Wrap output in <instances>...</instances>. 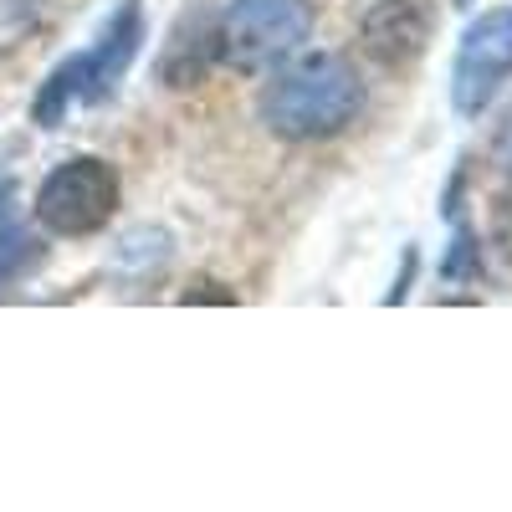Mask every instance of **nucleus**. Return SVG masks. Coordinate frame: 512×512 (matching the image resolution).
Wrapping results in <instances>:
<instances>
[{"label":"nucleus","instance_id":"nucleus-1","mask_svg":"<svg viewBox=\"0 0 512 512\" xmlns=\"http://www.w3.org/2000/svg\"><path fill=\"white\" fill-rule=\"evenodd\" d=\"M359 103H364V82L354 62L338 52H313L267 82L262 118L282 139H328L354 123Z\"/></svg>","mask_w":512,"mask_h":512},{"label":"nucleus","instance_id":"nucleus-2","mask_svg":"<svg viewBox=\"0 0 512 512\" xmlns=\"http://www.w3.org/2000/svg\"><path fill=\"white\" fill-rule=\"evenodd\" d=\"M139 41H144V11H139V0H118V6L108 11L103 31L88 52H77L67 57L47 82H41V93H36V123L41 128H57L72 108H93L113 93V82L128 72V62H134L139 52Z\"/></svg>","mask_w":512,"mask_h":512},{"label":"nucleus","instance_id":"nucleus-3","mask_svg":"<svg viewBox=\"0 0 512 512\" xmlns=\"http://www.w3.org/2000/svg\"><path fill=\"white\" fill-rule=\"evenodd\" d=\"M313 31V0H231L221 16V57L231 67H267L297 52Z\"/></svg>","mask_w":512,"mask_h":512},{"label":"nucleus","instance_id":"nucleus-4","mask_svg":"<svg viewBox=\"0 0 512 512\" xmlns=\"http://www.w3.org/2000/svg\"><path fill=\"white\" fill-rule=\"evenodd\" d=\"M113 205H118L113 169L103 159H67L36 190V221L57 236H88V231L108 226Z\"/></svg>","mask_w":512,"mask_h":512},{"label":"nucleus","instance_id":"nucleus-5","mask_svg":"<svg viewBox=\"0 0 512 512\" xmlns=\"http://www.w3.org/2000/svg\"><path fill=\"white\" fill-rule=\"evenodd\" d=\"M507 77H512V6H492L487 16L472 21V31L461 36L456 72H451L456 113L477 118Z\"/></svg>","mask_w":512,"mask_h":512},{"label":"nucleus","instance_id":"nucleus-6","mask_svg":"<svg viewBox=\"0 0 512 512\" xmlns=\"http://www.w3.org/2000/svg\"><path fill=\"white\" fill-rule=\"evenodd\" d=\"M425 41H431V11H425V0H379L364 16V47L384 67L415 62L425 52Z\"/></svg>","mask_w":512,"mask_h":512},{"label":"nucleus","instance_id":"nucleus-7","mask_svg":"<svg viewBox=\"0 0 512 512\" xmlns=\"http://www.w3.org/2000/svg\"><path fill=\"white\" fill-rule=\"evenodd\" d=\"M26 236L16 231V216H11V185H0V272H11V256H21Z\"/></svg>","mask_w":512,"mask_h":512},{"label":"nucleus","instance_id":"nucleus-8","mask_svg":"<svg viewBox=\"0 0 512 512\" xmlns=\"http://www.w3.org/2000/svg\"><path fill=\"white\" fill-rule=\"evenodd\" d=\"M497 241H502V256L512 262V190L497 200Z\"/></svg>","mask_w":512,"mask_h":512},{"label":"nucleus","instance_id":"nucleus-9","mask_svg":"<svg viewBox=\"0 0 512 512\" xmlns=\"http://www.w3.org/2000/svg\"><path fill=\"white\" fill-rule=\"evenodd\" d=\"M497 159L512 169V113H507V123H502V134H497Z\"/></svg>","mask_w":512,"mask_h":512},{"label":"nucleus","instance_id":"nucleus-10","mask_svg":"<svg viewBox=\"0 0 512 512\" xmlns=\"http://www.w3.org/2000/svg\"><path fill=\"white\" fill-rule=\"evenodd\" d=\"M451 6H472V0H451Z\"/></svg>","mask_w":512,"mask_h":512}]
</instances>
